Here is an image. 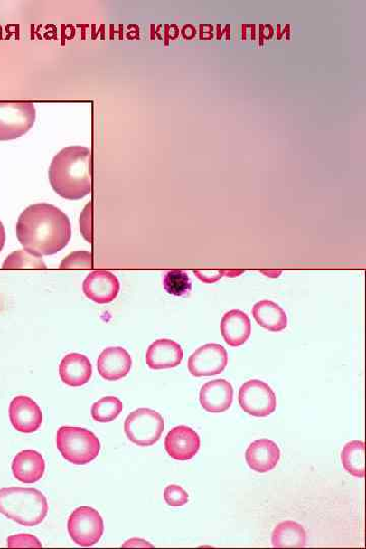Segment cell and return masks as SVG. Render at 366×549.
<instances>
[{"label":"cell","instance_id":"cell-12","mask_svg":"<svg viewBox=\"0 0 366 549\" xmlns=\"http://www.w3.org/2000/svg\"><path fill=\"white\" fill-rule=\"evenodd\" d=\"M86 297L98 305H106L117 299L120 283L116 275L108 271H95L89 274L83 283Z\"/></svg>","mask_w":366,"mask_h":549},{"label":"cell","instance_id":"cell-17","mask_svg":"<svg viewBox=\"0 0 366 549\" xmlns=\"http://www.w3.org/2000/svg\"><path fill=\"white\" fill-rule=\"evenodd\" d=\"M46 464L42 455L34 450H22L14 459L12 471L14 477L23 483H35L43 478Z\"/></svg>","mask_w":366,"mask_h":549},{"label":"cell","instance_id":"cell-29","mask_svg":"<svg viewBox=\"0 0 366 549\" xmlns=\"http://www.w3.org/2000/svg\"><path fill=\"white\" fill-rule=\"evenodd\" d=\"M7 547L8 548H41L42 547V544L40 543V540L34 535H13L7 538Z\"/></svg>","mask_w":366,"mask_h":549},{"label":"cell","instance_id":"cell-22","mask_svg":"<svg viewBox=\"0 0 366 549\" xmlns=\"http://www.w3.org/2000/svg\"><path fill=\"white\" fill-rule=\"evenodd\" d=\"M341 462L344 469L352 477H365V445L363 441L352 440L342 450Z\"/></svg>","mask_w":366,"mask_h":549},{"label":"cell","instance_id":"cell-23","mask_svg":"<svg viewBox=\"0 0 366 549\" xmlns=\"http://www.w3.org/2000/svg\"><path fill=\"white\" fill-rule=\"evenodd\" d=\"M122 409H124V404L120 399L112 396L104 397L93 404L91 415L97 422L108 423L117 420L122 412Z\"/></svg>","mask_w":366,"mask_h":549},{"label":"cell","instance_id":"cell-30","mask_svg":"<svg viewBox=\"0 0 366 549\" xmlns=\"http://www.w3.org/2000/svg\"><path fill=\"white\" fill-rule=\"evenodd\" d=\"M194 275L203 283L213 284L225 276V271L224 270L222 271H219V270H215V271H194Z\"/></svg>","mask_w":366,"mask_h":549},{"label":"cell","instance_id":"cell-39","mask_svg":"<svg viewBox=\"0 0 366 549\" xmlns=\"http://www.w3.org/2000/svg\"><path fill=\"white\" fill-rule=\"evenodd\" d=\"M249 28L251 29V39L252 40H256V38H257V36H256V32H257L256 24H249Z\"/></svg>","mask_w":366,"mask_h":549},{"label":"cell","instance_id":"cell-7","mask_svg":"<svg viewBox=\"0 0 366 549\" xmlns=\"http://www.w3.org/2000/svg\"><path fill=\"white\" fill-rule=\"evenodd\" d=\"M68 531L73 543L80 547H91L103 536L104 521L93 507L80 506L70 516Z\"/></svg>","mask_w":366,"mask_h":549},{"label":"cell","instance_id":"cell-28","mask_svg":"<svg viewBox=\"0 0 366 549\" xmlns=\"http://www.w3.org/2000/svg\"><path fill=\"white\" fill-rule=\"evenodd\" d=\"M80 232L89 243H93V203L89 202L81 212L80 219Z\"/></svg>","mask_w":366,"mask_h":549},{"label":"cell","instance_id":"cell-13","mask_svg":"<svg viewBox=\"0 0 366 549\" xmlns=\"http://www.w3.org/2000/svg\"><path fill=\"white\" fill-rule=\"evenodd\" d=\"M133 359L122 347H109L102 351L97 360V370L106 381H119L132 370Z\"/></svg>","mask_w":366,"mask_h":549},{"label":"cell","instance_id":"cell-36","mask_svg":"<svg viewBox=\"0 0 366 549\" xmlns=\"http://www.w3.org/2000/svg\"><path fill=\"white\" fill-rule=\"evenodd\" d=\"M264 24H260L259 26V46L264 45Z\"/></svg>","mask_w":366,"mask_h":549},{"label":"cell","instance_id":"cell-10","mask_svg":"<svg viewBox=\"0 0 366 549\" xmlns=\"http://www.w3.org/2000/svg\"><path fill=\"white\" fill-rule=\"evenodd\" d=\"M200 448L199 434L186 425L176 426L165 438L166 452L176 461L192 460L199 453Z\"/></svg>","mask_w":366,"mask_h":549},{"label":"cell","instance_id":"cell-2","mask_svg":"<svg viewBox=\"0 0 366 549\" xmlns=\"http://www.w3.org/2000/svg\"><path fill=\"white\" fill-rule=\"evenodd\" d=\"M49 183L61 198L78 201L92 193V152L70 146L57 153L48 171Z\"/></svg>","mask_w":366,"mask_h":549},{"label":"cell","instance_id":"cell-21","mask_svg":"<svg viewBox=\"0 0 366 549\" xmlns=\"http://www.w3.org/2000/svg\"><path fill=\"white\" fill-rule=\"evenodd\" d=\"M275 548H303L306 545V532L300 524L284 521L277 525L272 535Z\"/></svg>","mask_w":366,"mask_h":549},{"label":"cell","instance_id":"cell-20","mask_svg":"<svg viewBox=\"0 0 366 549\" xmlns=\"http://www.w3.org/2000/svg\"><path fill=\"white\" fill-rule=\"evenodd\" d=\"M256 322L270 332H281L286 329L288 318L283 308L270 300L257 302L251 310Z\"/></svg>","mask_w":366,"mask_h":549},{"label":"cell","instance_id":"cell-34","mask_svg":"<svg viewBox=\"0 0 366 549\" xmlns=\"http://www.w3.org/2000/svg\"><path fill=\"white\" fill-rule=\"evenodd\" d=\"M274 35V28L272 24H264V39H271Z\"/></svg>","mask_w":366,"mask_h":549},{"label":"cell","instance_id":"cell-5","mask_svg":"<svg viewBox=\"0 0 366 549\" xmlns=\"http://www.w3.org/2000/svg\"><path fill=\"white\" fill-rule=\"evenodd\" d=\"M164 420L160 413L150 408H138L125 421V432L133 444L150 447L160 440L164 431Z\"/></svg>","mask_w":366,"mask_h":549},{"label":"cell","instance_id":"cell-16","mask_svg":"<svg viewBox=\"0 0 366 549\" xmlns=\"http://www.w3.org/2000/svg\"><path fill=\"white\" fill-rule=\"evenodd\" d=\"M280 458V448L268 439H260L252 442L246 452L248 465L258 473L272 471L279 463Z\"/></svg>","mask_w":366,"mask_h":549},{"label":"cell","instance_id":"cell-24","mask_svg":"<svg viewBox=\"0 0 366 549\" xmlns=\"http://www.w3.org/2000/svg\"><path fill=\"white\" fill-rule=\"evenodd\" d=\"M163 287L174 297H184L192 291V280L185 272L173 270L163 277Z\"/></svg>","mask_w":366,"mask_h":549},{"label":"cell","instance_id":"cell-41","mask_svg":"<svg viewBox=\"0 0 366 549\" xmlns=\"http://www.w3.org/2000/svg\"><path fill=\"white\" fill-rule=\"evenodd\" d=\"M242 40L246 41L247 40V29H248V24H242Z\"/></svg>","mask_w":366,"mask_h":549},{"label":"cell","instance_id":"cell-42","mask_svg":"<svg viewBox=\"0 0 366 549\" xmlns=\"http://www.w3.org/2000/svg\"><path fill=\"white\" fill-rule=\"evenodd\" d=\"M282 36L281 26L278 24V26H277V39L281 40Z\"/></svg>","mask_w":366,"mask_h":549},{"label":"cell","instance_id":"cell-8","mask_svg":"<svg viewBox=\"0 0 366 549\" xmlns=\"http://www.w3.org/2000/svg\"><path fill=\"white\" fill-rule=\"evenodd\" d=\"M239 401L242 411L251 416L267 417L276 411L275 393L263 381L250 380L244 383L239 390Z\"/></svg>","mask_w":366,"mask_h":549},{"label":"cell","instance_id":"cell-35","mask_svg":"<svg viewBox=\"0 0 366 549\" xmlns=\"http://www.w3.org/2000/svg\"><path fill=\"white\" fill-rule=\"evenodd\" d=\"M5 243V231L2 221H0V252H2Z\"/></svg>","mask_w":366,"mask_h":549},{"label":"cell","instance_id":"cell-33","mask_svg":"<svg viewBox=\"0 0 366 549\" xmlns=\"http://www.w3.org/2000/svg\"><path fill=\"white\" fill-rule=\"evenodd\" d=\"M183 35L184 38L191 40L194 38L195 35H197V30H195L194 27L191 26V24H189V26H185L183 29Z\"/></svg>","mask_w":366,"mask_h":549},{"label":"cell","instance_id":"cell-27","mask_svg":"<svg viewBox=\"0 0 366 549\" xmlns=\"http://www.w3.org/2000/svg\"><path fill=\"white\" fill-rule=\"evenodd\" d=\"M164 499L168 506L178 507L189 503L190 496L177 485H170L164 489Z\"/></svg>","mask_w":366,"mask_h":549},{"label":"cell","instance_id":"cell-32","mask_svg":"<svg viewBox=\"0 0 366 549\" xmlns=\"http://www.w3.org/2000/svg\"><path fill=\"white\" fill-rule=\"evenodd\" d=\"M122 547H153V545L144 539L134 538L127 540Z\"/></svg>","mask_w":366,"mask_h":549},{"label":"cell","instance_id":"cell-15","mask_svg":"<svg viewBox=\"0 0 366 549\" xmlns=\"http://www.w3.org/2000/svg\"><path fill=\"white\" fill-rule=\"evenodd\" d=\"M233 402V388L225 380H214L203 384L200 391L201 406L210 413H223Z\"/></svg>","mask_w":366,"mask_h":549},{"label":"cell","instance_id":"cell-38","mask_svg":"<svg viewBox=\"0 0 366 549\" xmlns=\"http://www.w3.org/2000/svg\"><path fill=\"white\" fill-rule=\"evenodd\" d=\"M216 29H217V39L220 40L224 35V31L221 29V26H220V24H217Z\"/></svg>","mask_w":366,"mask_h":549},{"label":"cell","instance_id":"cell-26","mask_svg":"<svg viewBox=\"0 0 366 549\" xmlns=\"http://www.w3.org/2000/svg\"><path fill=\"white\" fill-rule=\"evenodd\" d=\"M61 269H92L93 255L89 251L71 252L67 258L63 259L60 266Z\"/></svg>","mask_w":366,"mask_h":549},{"label":"cell","instance_id":"cell-14","mask_svg":"<svg viewBox=\"0 0 366 549\" xmlns=\"http://www.w3.org/2000/svg\"><path fill=\"white\" fill-rule=\"evenodd\" d=\"M183 359L182 346L170 339H159L153 342L145 355L146 364L155 371L174 368L182 364Z\"/></svg>","mask_w":366,"mask_h":549},{"label":"cell","instance_id":"cell-6","mask_svg":"<svg viewBox=\"0 0 366 549\" xmlns=\"http://www.w3.org/2000/svg\"><path fill=\"white\" fill-rule=\"evenodd\" d=\"M35 120L34 104L0 102V141H11L26 135Z\"/></svg>","mask_w":366,"mask_h":549},{"label":"cell","instance_id":"cell-18","mask_svg":"<svg viewBox=\"0 0 366 549\" xmlns=\"http://www.w3.org/2000/svg\"><path fill=\"white\" fill-rule=\"evenodd\" d=\"M221 334L227 345L238 348L243 345L251 334V322L244 311L233 309L228 311L221 321Z\"/></svg>","mask_w":366,"mask_h":549},{"label":"cell","instance_id":"cell-19","mask_svg":"<svg viewBox=\"0 0 366 549\" xmlns=\"http://www.w3.org/2000/svg\"><path fill=\"white\" fill-rule=\"evenodd\" d=\"M93 374V367L89 359L80 354L65 355L60 364L61 381L69 387L85 386Z\"/></svg>","mask_w":366,"mask_h":549},{"label":"cell","instance_id":"cell-1","mask_svg":"<svg viewBox=\"0 0 366 549\" xmlns=\"http://www.w3.org/2000/svg\"><path fill=\"white\" fill-rule=\"evenodd\" d=\"M16 236L24 251L36 257L52 256L71 239L70 221L64 213L46 203L32 204L16 223Z\"/></svg>","mask_w":366,"mask_h":549},{"label":"cell","instance_id":"cell-31","mask_svg":"<svg viewBox=\"0 0 366 549\" xmlns=\"http://www.w3.org/2000/svg\"><path fill=\"white\" fill-rule=\"evenodd\" d=\"M214 27L211 24H201L200 26V38L202 40H211L213 39Z\"/></svg>","mask_w":366,"mask_h":549},{"label":"cell","instance_id":"cell-3","mask_svg":"<svg viewBox=\"0 0 366 549\" xmlns=\"http://www.w3.org/2000/svg\"><path fill=\"white\" fill-rule=\"evenodd\" d=\"M49 511L46 497L35 488L0 489V514L23 526L34 527L42 523Z\"/></svg>","mask_w":366,"mask_h":549},{"label":"cell","instance_id":"cell-9","mask_svg":"<svg viewBox=\"0 0 366 549\" xmlns=\"http://www.w3.org/2000/svg\"><path fill=\"white\" fill-rule=\"evenodd\" d=\"M187 364L190 373L195 378L220 374L224 372L228 364L227 351L220 344H206L193 352Z\"/></svg>","mask_w":366,"mask_h":549},{"label":"cell","instance_id":"cell-11","mask_svg":"<svg viewBox=\"0 0 366 549\" xmlns=\"http://www.w3.org/2000/svg\"><path fill=\"white\" fill-rule=\"evenodd\" d=\"M10 420L14 428L22 433L36 432L43 422L42 411L34 400L27 396L13 399Z\"/></svg>","mask_w":366,"mask_h":549},{"label":"cell","instance_id":"cell-40","mask_svg":"<svg viewBox=\"0 0 366 549\" xmlns=\"http://www.w3.org/2000/svg\"><path fill=\"white\" fill-rule=\"evenodd\" d=\"M224 31V34L226 35V40H230V24H226Z\"/></svg>","mask_w":366,"mask_h":549},{"label":"cell","instance_id":"cell-4","mask_svg":"<svg viewBox=\"0 0 366 549\" xmlns=\"http://www.w3.org/2000/svg\"><path fill=\"white\" fill-rule=\"evenodd\" d=\"M56 446L68 462L75 465L91 463L99 455L100 440L83 428L61 426L56 433Z\"/></svg>","mask_w":366,"mask_h":549},{"label":"cell","instance_id":"cell-25","mask_svg":"<svg viewBox=\"0 0 366 549\" xmlns=\"http://www.w3.org/2000/svg\"><path fill=\"white\" fill-rule=\"evenodd\" d=\"M5 270L43 269L47 267L42 258L32 255L27 251H15L8 256L3 264Z\"/></svg>","mask_w":366,"mask_h":549},{"label":"cell","instance_id":"cell-37","mask_svg":"<svg viewBox=\"0 0 366 549\" xmlns=\"http://www.w3.org/2000/svg\"><path fill=\"white\" fill-rule=\"evenodd\" d=\"M286 34V40L290 39V24H286L284 30L282 31V35Z\"/></svg>","mask_w":366,"mask_h":549}]
</instances>
